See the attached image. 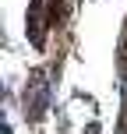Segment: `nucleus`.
<instances>
[{
	"label": "nucleus",
	"mask_w": 127,
	"mask_h": 134,
	"mask_svg": "<svg viewBox=\"0 0 127 134\" xmlns=\"http://www.w3.org/2000/svg\"><path fill=\"white\" fill-rule=\"evenodd\" d=\"M124 95H127V88H124Z\"/></svg>",
	"instance_id": "f257e3e1"
}]
</instances>
